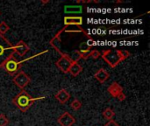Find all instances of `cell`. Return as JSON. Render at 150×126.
Segmentation results:
<instances>
[{"label":"cell","mask_w":150,"mask_h":126,"mask_svg":"<svg viewBox=\"0 0 150 126\" xmlns=\"http://www.w3.org/2000/svg\"><path fill=\"white\" fill-rule=\"evenodd\" d=\"M0 15H1V12H0Z\"/></svg>","instance_id":"obj_27"},{"label":"cell","mask_w":150,"mask_h":126,"mask_svg":"<svg viewBox=\"0 0 150 126\" xmlns=\"http://www.w3.org/2000/svg\"><path fill=\"white\" fill-rule=\"evenodd\" d=\"M130 55H131V54L126 50L107 49V50L103 51L101 57L106 63H108V65L112 68H114L117 66H119L120 64V62H122L123 61L127 59Z\"/></svg>","instance_id":"obj_1"},{"label":"cell","mask_w":150,"mask_h":126,"mask_svg":"<svg viewBox=\"0 0 150 126\" xmlns=\"http://www.w3.org/2000/svg\"><path fill=\"white\" fill-rule=\"evenodd\" d=\"M56 99L62 104H65L70 98V94L69 92L65 90V89H62L60 90L56 95H55Z\"/></svg>","instance_id":"obj_11"},{"label":"cell","mask_w":150,"mask_h":126,"mask_svg":"<svg viewBox=\"0 0 150 126\" xmlns=\"http://www.w3.org/2000/svg\"><path fill=\"white\" fill-rule=\"evenodd\" d=\"M9 124V119L5 114H0V126H7Z\"/></svg>","instance_id":"obj_20"},{"label":"cell","mask_w":150,"mask_h":126,"mask_svg":"<svg viewBox=\"0 0 150 126\" xmlns=\"http://www.w3.org/2000/svg\"><path fill=\"white\" fill-rule=\"evenodd\" d=\"M12 81L17 87H19L22 90L31 82V77L24 71H19L17 74L14 75Z\"/></svg>","instance_id":"obj_5"},{"label":"cell","mask_w":150,"mask_h":126,"mask_svg":"<svg viewBox=\"0 0 150 126\" xmlns=\"http://www.w3.org/2000/svg\"><path fill=\"white\" fill-rule=\"evenodd\" d=\"M119 102H123V101H125L126 100V96L124 94V92H121L120 94H119L118 96H117V97H116Z\"/></svg>","instance_id":"obj_23"},{"label":"cell","mask_w":150,"mask_h":126,"mask_svg":"<svg viewBox=\"0 0 150 126\" xmlns=\"http://www.w3.org/2000/svg\"><path fill=\"white\" fill-rule=\"evenodd\" d=\"M29 59H31V58H29ZM29 59H27L26 61H28ZM18 61L16 59V57L13 54V55L10 56L5 61V63L3 64V66H2L1 68H3L8 74H10L12 76H14L15 74H17L19 72V70L21 68V66H22V63L24 61Z\"/></svg>","instance_id":"obj_4"},{"label":"cell","mask_w":150,"mask_h":126,"mask_svg":"<svg viewBox=\"0 0 150 126\" xmlns=\"http://www.w3.org/2000/svg\"><path fill=\"white\" fill-rule=\"evenodd\" d=\"M83 17L81 16H65L63 19L65 26H81L83 25Z\"/></svg>","instance_id":"obj_9"},{"label":"cell","mask_w":150,"mask_h":126,"mask_svg":"<svg viewBox=\"0 0 150 126\" xmlns=\"http://www.w3.org/2000/svg\"><path fill=\"white\" fill-rule=\"evenodd\" d=\"M9 29H10V27L6 22L3 21L0 23V34H2V35L6 34L9 31Z\"/></svg>","instance_id":"obj_19"},{"label":"cell","mask_w":150,"mask_h":126,"mask_svg":"<svg viewBox=\"0 0 150 126\" xmlns=\"http://www.w3.org/2000/svg\"><path fill=\"white\" fill-rule=\"evenodd\" d=\"M104 126H120V125L117 123L114 120H111V121H108Z\"/></svg>","instance_id":"obj_24"},{"label":"cell","mask_w":150,"mask_h":126,"mask_svg":"<svg viewBox=\"0 0 150 126\" xmlns=\"http://www.w3.org/2000/svg\"><path fill=\"white\" fill-rule=\"evenodd\" d=\"M83 71V67L78 63V62H73L69 69V73L73 76L76 77L81 72Z\"/></svg>","instance_id":"obj_14"},{"label":"cell","mask_w":150,"mask_h":126,"mask_svg":"<svg viewBox=\"0 0 150 126\" xmlns=\"http://www.w3.org/2000/svg\"><path fill=\"white\" fill-rule=\"evenodd\" d=\"M103 116H104L106 120L111 121V120H112V119L114 118V116H115V112H114V110L112 109L111 108H107V109H106L103 111Z\"/></svg>","instance_id":"obj_16"},{"label":"cell","mask_w":150,"mask_h":126,"mask_svg":"<svg viewBox=\"0 0 150 126\" xmlns=\"http://www.w3.org/2000/svg\"><path fill=\"white\" fill-rule=\"evenodd\" d=\"M82 103L78 100V99H76V98H75L71 103H70V108L72 109H74V110H79L81 108H82Z\"/></svg>","instance_id":"obj_18"},{"label":"cell","mask_w":150,"mask_h":126,"mask_svg":"<svg viewBox=\"0 0 150 126\" xmlns=\"http://www.w3.org/2000/svg\"><path fill=\"white\" fill-rule=\"evenodd\" d=\"M120 3H122V1H116L115 2V4H120Z\"/></svg>","instance_id":"obj_26"},{"label":"cell","mask_w":150,"mask_h":126,"mask_svg":"<svg viewBox=\"0 0 150 126\" xmlns=\"http://www.w3.org/2000/svg\"><path fill=\"white\" fill-rule=\"evenodd\" d=\"M13 46H14L15 54H17L18 55H19L21 57L25 56L26 54V53L29 52V50H30V48L23 40H19L16 45H13Z\"/></svg>","instance_id":"obj_10"},{"label":"cell","mask_w":150,"mask_h":126,"mask_svg":"<svg viewBox=\"0 0 150 126\" xmlns=\"http://www.w3.org/2000/svg\"><path fill=\"white\" fill-rule=\"evenodd\" d=\"M14 54V46L4 35L0 34V68L5 61Z\"/></svg>","instance_id":"obj_3"},{"label":"cell","mask_w":150,"mask_h":126,"mask_svg":"<svg viewBox=\"0 0 150 126\" xmlns=\"http://www.w3.org/2000/svg\"><path fill=\"white\" fill-rule=\"evenodd\" d=\"M83 11L81 6H67L64 8V12L66 14H79Z\"/></svg>","instance_id":"obj_15"},{"label":"cell","mask_w":150,"mask_h":126,"mask_svg":"<svg viewBox=\"0 0 150 126\" xmlns=\"http://www.w3.org/2000/svg\"><path fill=\"white\" fill-rule=\"evenodd\" d=\"M80 59L87 60L90 58V49H83V50H76Z\"/></svg>","instance_id":"obj_17"},{"label":"cell","mask_w":150,"mask_h":126,"mask_svg":"<svg viewBox=\"0 0 150 126\" xmlns=\"http://www.w3.org/2000/svg\"><path fill=\"white\" fill-rule=\"evenodd\" d=\"M66 27H67V26L63 27V28L55 35V37H54L51 40H50V42H49L50 46H51L57 53H59L61 55L64 54V53H63V51L61 50V48H60V44H61V34L65 31Z\"/></svg>","instance_id":"obj_8"},{"label":"cell","mask_w":150,"mask_h":126,"mask_svg":"<svg viewBox=\"0 0 150 126\" xmlns=\"http://www.w3.org/2000/svg\"><path fill=\"white\" fill-rule=\"evenodd\" d=\"M47 3H49L48 0H47V1H41V4H42V5H46V4H47Z\"/></svg>","instance_id":"obj_25"},{"label":"cell","mask_w":150,"mask_h":126,"mask_svg":"<svg viewBox=\"0 0 150 126\" xmlns=\"http://www.w3.org/2000/svg\"><path fill=\"white\" fill-rule=\"evenodd\" d=\"M100 56H101V53H100L98 50H96V49L90 50V57H91L92 59H94V60H97V59H98Z\"/></svg>","instance_id":"obj_21"},{"label":"cell","mask_w":150,"mask_h":126,"mask_svg":"<svg viewBox=\"0 0 150 126\" xmlns=\"http://www.w3.org/2000/svg\"><path fill=\"white\" fill-rule=\"evenodd\" d=\"M85 44H86L87 48L90 49V48L94 46L95 41H94V39H93L92 38H90V39H87V41L85 42Z\"/></svg>","instance_id":"obj_22"},{"label":"cell","mask_w":150,"mask_h":126,"mask_svg":"<svg viewBox=\"0 0 150 126\" xmlns=\"http://www.w3.org/2000/svg\"><path fill=\"white\" fill-rule=\"evenodd\" d=\"M110 77V74L105 69V68H100L94 74V78L97 80L100 83L106 82Z\"/></svg>","instance_id":"obj_12"},{"label":"cell","mask_w":150,"mask_h":126,"mask_svg":"<svg viewBox=\"0 0 150 126\" xmlns=\"http://www.w3.org/2000/svg\"><path fill=\"white\" fill-rule=\"evenodd\" d=\"M72 63H73V61L71 60L70 56L67 54H64L61 55V58L56 62V65L63 73L68 74L69 69Z\"/></svg>","instance_id":"obj_6"},{"label":"cell","mask_w":150,"mask_h":126,"mask_svg":"<svg viewBox=\"0 0 150 126\" xmlns=\"http://www.w3.org/2000/svg\"><path fill=\"white\" fill-rule=\"evenodd\" d=\"M57 123L61 126H73L76 123V118L68 111L63 112L57 119Z\"/></svg>","instance_id":"obj_7"},{"label":"cell","mask_w":150,"mask_h":126,"mask_svg":"<svg viewBox=\"0 0 150 126\" xmlns=\"http://www.w3.org/2000/svg\"><path fill=\"white\" fill-rule=\"evenodd\" d=\"M108 93L112 96V97H117L119 94L123 92V88L119 85L117 81H113L111 85L107 89Z\"/></svg>","instance_id":"obj_13"},{"label":"cell","mask_w":150,"mask_h":126,"mask_svg":"<svg viewBox=\"0 0 150 126\" xmlns=\"http://www.w3.org/2000/svg\"><path fill=\"white\" fill-rule=\"evenodd\" d=\"M46 96H39V97H32L25 90H22L16 96L13 97L12 99V103L19 109L21 111L26 112L27 111L30 107L33 104L35 101L39 100H43L45 99Z\"/></svg>","instance_id":"obj_2"}]
</instances>
